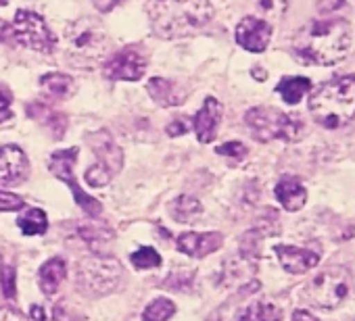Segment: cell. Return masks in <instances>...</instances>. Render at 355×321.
Masks as SVG:
<instances>
[{
    "label": "cell",
    "instance_id": "obj_40",
    "mask_svg": "<svg viewBox=\"0 0 355 321\" xmlns=\"http://www.w3.org/2000/svg\"><path fill=\"white\" fill-rule=\"evenodd\" d=\"M0 42H15V36H13V26L5 24L0 19Z\"/></svg>",
    "mask_w": 355,
    "mask_h": 321
},
{
    "label": "cell",
    "instance_id": "obj_19",
    "mask_svg": "<svg viewBox=\"0 0 355 321\" xmlns=\"http://www.w3.org/2000/svg\"><path fill=\"white\" fill-rule=\"evenodd\" d=\"M28 115L32 119H36L40 125H44L55 138H63V134L67 131V117H65V113H61V111H57V109L40 102V100L28 104Z\"/></svg>",
    "mask_w": 355,
    "mask_h": 321
},
{
    "label": "cell",
    "instance_id": "obj_9",
    "mask_svg": "<svg viewBox=\"0 0 355 321\" xmlns=\"http://www.w3.org/2000/svg\"><path fill=\"white\" fill-rule=\"evenodd\" d=\"M76 158H78V148H69V150H57V152H53V156H51V163H49V169L59 178V180H63L69 188H71V192H73V199H76V203L92 217V219H96V217H101V213H103V205L96 201V199H92V196H88L80 186H78V182H76V176H73V165H76Z\"/></svg>",
    "mask_w": 355,
    "mask_h": 321
},
{
    "label": "cell",
    "instance_id": "obj_3",
    "mask_svg": "<svg viewBox=\"0 0 355 321\" xmlns=\"http://www.w3.org/2000/svg\"><path fill=\"white\" fill-rule=\"evenodd\" d=\"M309 113L326 129H338L355 119V75L324 82L309 96Z\"/></svg>",
    "mask_w": 355,
    "mask_h": 321
},
{
    "label": "cell",
    "instance_id": "obj_26",
    "mask_svg": "<svg viewBox=\"0 0 355 321\" xmlns=\"http://www.w3.org/2000/svg\"><path fill=\"white\" fill-rule=\"evenodd\" d=\"M282 313L270 302H253L249 304L236 321H280Z\"/></svg>",
    "mask_w": 355,
    "mask_h": 321
},
{
    "label": "cell",
    "instance_id": "obj_5",
    "mask_svg": "<svg viewBox=\"0 0 355 321\" xmlns=\"http://www.w3.org/2000/svg\"><path fill=\"white\" fill-rule=\"evenodd\" d=\"M245 123L249 125V131L257 142H272V140L295 142L303 136L301 119L291 117L272 107L249 109L245 115Z\"/></svg>",
    "mask_w": 355,
    "mask_h": 321
},
{
    "label": "cell",
    "instance_id": "obj_11",
    "mask_svg": "<svg viewBox=\"0 0 355 321\" xmlns=\"http://www.w3.org/2000/svg\"><path fill=\"white\" fill-rule=\"evenodd\" d=\"M86 142L90 144L92 152L98 158V165H103L111 176H117L123 167V150L113 140V136L107 129L90 131L86 134Z\"/></svg>",
    "mask_w": 355,
    "mask_h": 321
},
{
    "label": "cell",
    "instance_id": "obj_1",
    "mask_svg": "<svg viewBox=\"0 0 355 321\" xmlns=\"http://www.w3.org/2000/svg\"><path fill=\"white\" fill-rule=\"evenodd\" d=\"M293 48L303 63L334 65L351 48V30L343 19L311 21L299 30Z\"/></svg>",
    "mask_w": 355,
    "mask_h": 321
},
{
    "label": "cell",
    "instance_id": "obj_30",
    "mask_svg": "<svg viewBox=\"0 0 355 321\" xmlns=\"http://www.w3.org/2000/svg\"><path fill=\"white\" fill-rule=\"evenodd\" d=\"M132 265L136 269H150V267H159L161 265V257L157 250H153L150 246H142L138 253L132 255Z\"/></svg>",
    "mask_w": 355,
    "mask_h": 321
},
{
    "label": "cell",
    "instance_id": "obj_13",
    "mask_svg": "<svg viewBox=\"0 0 355 321\" xmlns=\"http://www.w3.org/2000/svg\"><path fill=\"white\" fill-rule=\"evenodd\" d=\"M236 42L249 51V53H263L270 44L272 38V28L270 24H266L263 19L257 17H245L241 19V24L236 26Z\"/></svg>",
    "mask_w": 355,
    "mask_h": 321
},
{
    "label": "cell",
    "instance_id": "obj_27",
    "mask_svg": "<svg viewBox=\"0 0 355 321\" xmlns=\"http://www.w3.org/2000/svg\"><path fill=\"white\" fill-rule=\"evenodd\" d=\"M30 315L34 321H84V317L69 313L63 304H55L53 309H46L42 304H32Z\"/></svg>",
    "mask_w": 355,
    "mask_h": 321
},
{
    "label": "cell",
    "instance_id": "obj_31",
    "mask_svg": "<svg viewBox=\"0 0 355 321\" xmlns=\"http://www.w3.org/2000/svg\"><path fill=\"white\" fill-rule=\"evenodd\" d=\"M243 244H241V255L247 259V261H253V259H257V255H259V234H257V230H251V232H247L245 236H243V240H241Z\"/></svg>",
    "mask_w": 355,
    "mask_h": 321
},
{
    "label": "cell",
    "instance_id": "obj_22",
    "mask_svg": "<svg viewBox=\"0 0 355 321\" xmlns=\"http://www.w3.org/2000/svg\"><path fill=\"white\" fill-rule=\"evenodd\" d=\"M80 236L86 240V244L90 246L92 253L96 255H103L105 246H109V242L115 240V232L107 226H101V223H80Z\"/></svg>",
    "mask_w": 355,
    "mask_h": 321
},
{
    "label": "cell",
    "instance_id": "obj_41",
    "mask_svg": "<svg viewBox=\"0 0 355 321\" xmlns=\"http://www.w3.org/2000/svg\"><path fill=\"white\" fill-rule=\"evenodd\" d=\"M293 321H318V317L311 315L309 311H295L293 313Z\"/></svg>",
    "mask_w": 355,
    "mask_h": 321
},
{
    "label": "cell",
    "instance_id": "obj_15",
    "mask_svg": "<svg viewBox=\"0 0 355 321\" xmlns=\"http://www.w3.org/2000/svg\"><path fill=\"white\" fill-rule=\"evenodd\" d=\"M220 121H222V104L214 96H209L195 117V131L201 144H209L216 140Z\"/></svg>",
    "mask_w": 355,
    "mask_h": 321
},
{
    "label": "cell",
    "instance_id": "obj_21",
    "mask_svg": "<svg viewBox=\"0 0 355 321\" xmlns=\"http://www.w3.org/2000/svg\"><path fill=\"white\" fill-rule=\"evenodd\" d=\"M40 88L46 96H51L53 100H63V98H69L76 94V82L65 75V73H46L42 75L40 80Z\"/></svg>",
    "mask_w": 355,
    "mask_h": 321
},
{
    "label": "cell",
    "instance_id": "obj_37",
    "mask_svg": "<svg viewBox=\"0 0 355 321\" xmlns=\"http://www.w3.org/2000/svg\"><path fill=\"white\" fill-rule=\"evenodd\" d=\"M0 321H28V317L13 306H0Z\"/></svg>",
    "mask_w": 355,
    "mask_h": 321
},
{
    "label": "cell",
    "instance_id": "obj_38",
    "mask_svg": "<svg viewBox=\"0 0 355 321\" xmlns=\"http://www.w3.org/2000/svg\"><path fill=\"white\" fill-rule=\"evenodd\" d=\"M189 129H191V127H189V121H184V119H175V121H171V123L167 125V136L178 138V136H184Z\"/></svg>",
    "mask_w": 355,
    "mask_h": 321
},
{
    "label": "cell",
    "instance_id": "obj_42",
    "mask_svg": "<svg viewBox=\"0 0 355 321\" xmlns=\"http://www.w3.org/2000/svg\"><path fill=\"white\" fill-rule=\"evenodd\" d=\"M253 75H257L255 80H259V82L266 80V71H263V69H253Z\"/></svg>",
    "mask_w": 355,
    "mask_h": 321
},
{
    "label": "cell",
    "instance_id": "obj_7",
    "mask_svg": "<svg viewBox=\"0 0 355 321\" xmlns=\"http://www.w3.org/2000/svg\"><path fill=\"white\" fill-rule=\"evenodd\" d=\"M121 277V265L105 255H94L78 265V282L80 288L90 292V294H107L111 292Z\"/></svg>",
    "mask_w": 355,
    "mask_h": 321
},
{
    "label": "cell",
    "instance_id": "obj_28",
    "mask_svg": "<svg viewBox=\"0 0 355 321\" xmlns=\"http://www.w3.org/2000/svg\"><path fill=\"white\" fill-rule=\"evenodd\" d=\"M173 313H175V304L169 298H157L144 309L142 319L144 321H169Z\"/></svg>",
    "mask_w": 355,
    "mask_h": 321
},
{
    "label": "cell",
    "instance_id": "obj_34",
    "mask_svg": "<svg viewBox=\"0 0 355 321\" xmlns=\"http://www.w3.org/2000/svg\"><path fill=\"white\" fill-rule=\"evenodd\" d=\"M216 152L222 154V156H230V158H234V160H243V158L247 156L249 150H247V146H245L243 142H226V144L218 146Z\"/></svg>",
    "mask_w": 355,
    "mask_h": 321
},
{
    "label": "cell",
    "instance_id": "obj_20",
    "mask_svg": "<svg viewBox=\"0 0 355 321\" xmlns=\"http://www.w3.org/2000/svg\"><path fill=\"white\" fill-rule=\"evenodd\" d=\"M65 275H67V263L63 259H59V257L57 259H51L38 271V286H40V290L46 296H53L61 288Z\"/></svg>",
    "mask_w": 355,
    "mask_h": 321
},
{
    "label": "cell",
    "instance_id": "obj_25",
    "mask_svg": "<svg viewBox=\"0 0 355 321\" xmlns=\"http://www.w3.org/2000/svg\"><path fill=\"white\" fill-rule=\"evenodd\" d=\"M17 226H19V230L26 236H36V234H44L46 232L49 219H46V213L42 209H26L19 215Z\"/></svg>",
    "mask_w": 355,
    "mask_h": 321
},
{
    "label": "cell",
    "instance_id": "obj_23",
    "mask_svg": "<svg viewBox=\"0 0 355 321\" xmlns=\"http://www.w3.org/2000/svg\"><path fill=\"white\" fill-rule=\"evenodd\" d=\"M201 213H203L201 203H199L195 196H189V194L178 196V199L169 205V215H171L175 221H180V223H191V221H195Z\"/></svg>",
    "mask_w": 355,
    "mask_h": 321
},
{
    "label": "cell",
    "instance_id": "obj_6",
    "mask_svg": "<svg viewBox=\"0 0 355 321\" xmlns=\"http://www.w3.org/2000/svg\"><path fill=\"white\" fill-rule=\"evenodd\" d=\"M351 290V273L345 267H328L320 271L307 286V300L324 311L336 309Z\"/></svg>",
    "mask_w": 355,
    "mask_h": 321
},
{
    "label": "cell",
    "instance_id": "obj_36",
    "mask_svg": "<svg viewBox=\"0 0 355 321\" xmlns=\"http://www.w3.org/2000/svg\"><path fill=\"white\" fill-rule=\"evenodd\" d=\"M11 102H13V96L7 88L0 86V121H5L7 117H11Z\"/></svg>",
    "mask_w": 355,
    "mask_h": 321
},
{
    "label": "cell",
    "instance_id": "obj_17",
    "mask_svg": "<svg viewBox=\"0 0 355 321\" xmlns=\"http://www.w3.org/2000/svg\"><path fill=\"white\" fill-rule=\"evenodd\" d=\"M276 255H278V261L280 265L288 271V273H305L309 271L311 267L318 265L320 257L318 253H311L307 248H297V246H286V244H278L276 248Z\"/></svg>",
    "mask_w": 355,
    "mask_h": 321
},
{
    "label": "cell",
    "instance_id": "obj_43",
    "mask_svg": "<svg viewBox=\"0 0 355 321\" xmlns=\"http://www.w3.org/2000/svg\"><path fill=\"white\" fill-rule=\"evenodd\" d=\"M3 5H7V0H0V7H3Z\"/></svg>",
    "mask_w": 355,
    "mask_h": 321
},
{
    "label": "cell",
    "instance_id": "obj_16",
    "mask_svg": "<svg viewBox=\"0 0 355 321\" xmlns=\"http://www.w3.org/2000/svg\"><path fill=\"white\" fill-rule=\"evenodd\" d=\"M146 88H148L150 98L161 107H178L187 102L189 98V92L182 84L165 80V77H150Z\"/></svg>",
    "mask_w": 355,
    "mask_h": 321
},
{
    "label": "cell",
    "instance_id": "obj_29",
    "mask_svg": "<svg viewBox=\"0 0 355 321\" xmlns=\"http://www.w3.org/2000/svg\"><path fill=\"white\" fill-rule=\"evenodd\" d=\"M0 288H3V294L7 298L17 296V271L11 263L0 265Z\"/></svg>",
    "mask_w": 355,
    "mask_h": 321
},
{
    "label": "cell",
    "instance_id": "obj_10",
    "mask_svg": "<svg viewBox=\"0 0 355 321\" xmlns=\"http://www.w3.org/2000/svg\"><path fill=\"white\" fill-rule=\"evenodd\" d=\"M146 65H148L146 51L138 44H130L105 61L103 73L115 82H119V80L121 82H138L144 75Z\"/></svg>",
    "mask_w": 355,
    "mask_h": 321
},
{
    "label": "cell",
    "instance_id": "obj_2",
    "mask_svg": "<svg viewBox=\"0 0 355 321\" xmlns=\"http://www.w3.org/2000/svg\"><path fill=\"white\" fill-rule=\"evenodd\" d=\"M214 13L209 0H159L150 11V24L159 38L171 40L207 26Z\"/></svg>",
    "mask_w": 355,
    "mask_h": 321
},
{
    "label": "cell",
    "instance_id": "obj_39",
    "mask_svg": "<svg viewBox=\"0 0 355 321\" xmlns=\"http://www.w3.org/2000/svg\"><path fill=\"white\" fill-rule=\"evenodd\" d=\"M119 3H123V0H92V5H94L98 11H103V13L113 11Z\"/></svg>",
    "mask_w": 355,
    "mask_h": 321
},
{
    "label": "cell",
    "instance_id": "obj_14",
    "mask_svg": "<svg viewBox=\"0 0 355 321\" xmlns=\"http://www.w3.org/2000/svg\"><path fill=\"white\" fill-rule=\"evenodd\" d=\"M224 242V236L220 232H205V234H197V232H187L178 238V250L193 257V259H203L211 253H216Z\"/></svg>",
    "mask_w": 355,
    "mask_h": 321
},
{
    "label": "cell",
    "instance_id": "obj_33",
    "mask_svg": "<svg viewBox=\"0 0 355 321\" xmlns=\"http://www.w3.org/2000/svg\"><path fill=\"white\" fill-rule=\"evenodd\" d=\"M113 176L103 167V165H92L88 172H86V182L92 186V188H103V186H107L109 184V180H111Z\"/></svg>",
    "mask_w": 355,
    "mask_h": 321
},
{
    "label": "cell",
    "instance_id": "obj_4",
    "mask_svg": "<svg viewBox=\"0 0 355 321\" xmlns=\"http://www.w3.org/2000/svg\"><path fill=\"white\" fill-rule=\"evenodd\" d=\"M67 48L65 57L78 69H92L105 61L109 53V36L101 21L92 17H82L67 28Z\"/></svg>",
    "mask_w": 355,
    "mask_h": 321
},
{
    "label": "cell",
    "instance_id": "obj_8",
    "mask_svg": "<svg viewBox=\"0 0 355 321\" xmlns=\"http://www.w3.org/2000/svg\"><path fill=\"white\" fill-rule=\"evenodd\" d=\"M13 36L26 48L38 51V53H53L57 46V38L49 30L42 15H38L34 11H26V9L17 11V15H15Z\"/></svg>",
    "mask_w": 355,
    "mask_h": 321
},
{
    "label": "cell",
    "instance_id": "obj_35",
    "mask_svg": "<svg viewBox=\"0 0 355 321\" xmlns=\"http://www.w3.org/2000/svg\"><path fill=\"white\" fill-rule=\"evenodd\" d=\"M24 209V199L11 192L0 190V211H19Z\"/></svg>",
    "mask_w": 355,
    "mask_h": 321
},
{
    "label": "cell",
    "instance_id": "obj_12",
    "mask_svg": "<svg viewBox=\"0 0 355 321\" xmlns=\"http://www.w3.org/2000/svg\"><path fill=\"white\" fill-rule=\"evenodd\" d=\"M30 174V163L26 152L15 144L0 146V184L17 186Z\"/></svg>",
    "mask_w": 355,
    "mask_h": 321
},
{
    "label": "cell",
    "instance_id": "obj_18",
    "mask_svg": "<svg viewBox=\"0 0 355 321\" xmlns=\"http://www.w3.org/2000/svg\"><path fill=\"white\" fill-rule=\"evenodd\" d=\"M274 192H276L278 203H280L286 211H291V213L301 211L303 205H305V201H307V190H305V186H303L297 178H293V176H282V178L278 180Z\"/></svg>",
    "mask_w": 355,
    "mask_h": 321
},
{
    "label": "cell",
    "instance_id": "obj_32",
    "mask_svg": "<svg viewBox=\"0 0 355 321\" xmlns=\"http://www.w3.org/2000/svg\"><path fill=\"white\" fill-rule=\"evenodd\" d=\"M165 288L169 290H178V292H184L187 288L193 286V271H178L173 275H169L165 282H163Z\"/></svg>",
    "mask_w": 355,
    "mask_h": 321
},
{
    "label": "cell",
    "instance_id": "obj_24",
    "mask_svg": "<svg viewBox=\"0 0 355 321\" xmlns=\"http://www.w3.org/2000/svg\"><path fill=\"white\" fill-rule=\"evenodd\" d=\"M311 90V82L307 77L295 75V77H282L276 86V92L282 96L286 104H297L307 92Z\"/></svg>",
    "mask_w": 355,
    "mask_h": 321
}]
</instances>
